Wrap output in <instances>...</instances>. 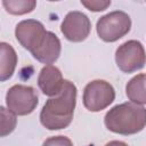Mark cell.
Segmentation results:
<instances>
[{
  "label": "cell",
  "instance_id": "30bf717a",
  "mask_svg": "<svg viewBox=\"0 0 146 146\" xmlns=\"http://www.w3.org/2000/svg\"><path fill=\"white\" fill-rule=\"evenodd\" d=\"M60 50H62V44L58 36L55 33L48 31L44 42L36 51L32 54V56L40 63L51 65L58 59L60 55Z\"/></svg>",
  "mask_w": 146,
  "mask_h": 146
},
{
  "label": "cell",
  "instance_id": "9a60e30c",
  "mask_svg": "<svg viewBox=\"0 0 146 146\" xmlns=\"http://www.w3.org/2000/svg\"><path fill=\"white\" fill-rule=\"evenodd\" d=\"M42 146H73V143L66 136H52L47 138Z\"/></svg>",
  "mask_w": 146,
  "mask_h": 146
},
{
  "label": "cell",
  "instance_id": "8992f818",
  "mask_svg": "<svg viewBox=\"0 0 146 146\" xmlns=\"http://www.w3.org/2000/svg\"><path fill=\"white\" fill-rule=\"evenodd\" d=\"M117 67L124 73H133L141 70L146 64V52L141 42L128 40L117 47L115 51Z\"/></svg>",
  "mask_w": 146,
  "mask_h": 146
},
{
  "label": "cell",
  "instance_id": "5b68a950",
  "mask_svg": "<svg viewBox=\"0 0 146 146\" xmlns=\"http://www.w3.org/2000/svg\"><path fill=\"white\" fill-rule=\"evenodd\" d=\"M39 97L31 86L15 84L6 94V106L16 115L31 114L38 106Z\"/></svg>",
  "mask_w": 146,
  "mask_h": 146
},
{
  "label": "cell",
  "instance_id": "7a4b0ae2",
  "mask_svg": "<svg viewBox=\"0 0 146 146\" xmlns=\"http://www.w3.org/2000/svg\"><path fill=\"white\" fill-rule=\"evenodd\" d=\"M104 123L114 133L135 135L146 127V108L133 103L115 105L105 114Z\"/></svg>",
  "mask_w": 146,
  "mask_h": 146
},
{
  "label": "cell",
  "instance_id": "3957f363",
  "mask_svg": "<svg viewBox=\"0 0 146 146\" xmlns=\"http://www.w3.org/2000/svg\"><path fill=\"white\" fill-rule=\"evenodd\" d=\"M131 29L130 16L122 10H114L102 16L96 24L98 36L105 42H115Z\"/></svg>",
  "mask_w": 146,
  "mask_h": 146
},
{
  "label": "cell",
  "instance_id": "2e32d148",
  "mask_svg": "<svg viewBox=\"0 0 146 146\" xmlns=\"http://www.w3.org/2000/svg\"><path fill=\"white\" fill-rule=\"evenodd\" d=\"M81 5L84 6L90 11H103L107 9L111 6V1H104V0H90V1H81Z\"/></svg>",
  "mask_w": 146,
  "mask_h": 146
},
{
  "label": "cell",
  "instance_id": "4fadbf2b",
  "mask_svg": "<svg viewBox=\"0 0 146 146\" xmlns=\"http://www.w3.org/2000/svg\"><path fill=\"white\" fill-rule=\"evenodd\" d=\"M2 6L11 15H24L34 10L36 1L34 0H3Z\"/></svg>",
  "mask_w": 146,
  "mask_h": 146
},
{
  "label": "cell",
  "instance_id": "9c48e42d",
  "mask_svg": "<svg viewBox=\"0 0 146 146\" xmlns=\"http://www.w3.org/2000/svg\"><path fill=\"white\" fill-rule=\"evenodd\" d=\"M64 81L60 70L54 65L43 66L38 76V86L40 90L49 97L57 96L62 91Z\"/></svg>",
  "mask_w": 146,
  "mask_h": 146
},
{
  "label": "cell",
  "instance_id": "277c9868",
  "mask_svg": "<svg viewBox=\"0 0 146 146\" xmlns=\"http://www.w3.org/2000/svg\"><path fill=\"white\" fill-rule=\"evenodd\" d=\"M115 99L113 86L105 80H92L84 87L83 105L90 112H100L108 107Z\"/></svg>",
  "mask_w": 146,
  "mask_h": 146
},
{
  "label": "cell",
  "instance_id": "e0dca14e",
  "mask_svg": "<svg viewBox=\"0 0 146 146\" xmlns=\"http://www.w3.org/2000/svg\"><path fill=\"white\" fill-rule=\"evenodd\" d=\"M105 146H129V145L121 140H112V141H108Z\"/></svg>",
  "mask_w": 146,
  "mask_h": 146
},
{
  "label": "cell",
  "instance_id": "52a82bcc",
  "mask_svg": "<svg viewBox=\"0 0 146 146\" xmlns=\"http://www.w3.org/2000/svg\"><path fill=\"white\" fill-rule=\"evenodd\" d=\"M48 31L36 19H24L16 25L15 36L21 46L31 54L36 51L46 40Z\"/></svg>",
  "mask_w": 146,
  "mask_h": 146
},
{
  "label": "cell",
  "instance_id": "6da1fadb",
  "mask_svg": "<svg viewBox=\"0 0 146 146\" xmlns=\"http://www.w3.org/2000/svg\"><path fill=\"white\" fill-rule=\"evenodd\" d=\"M76 105V87L70 80L64 81L62 91L49 98L41 112L40 122L48 130H60L70 125Z\"/></svg>",
  "mask_w": 146,
  "mask_h": 146
},
{
  "label": "cell",
  "instance_id": "ba28073f",
  "mask_svg": "<svg viewBox=\"0 0 146 146\" xmlns=\"http://www.w3.org/2000/svg\"><path fill=\"white\" fill-rule=\"evenodd\" d=\"M90 31L91 22L89 17L78 10L67 13L60 25V32L68 41L72 42H81L86 40L89 36Z\"/></svg>",
  "mask_w": 146,
  "mask_h": 146
},
{
  "label": "cell",
  "instance_id": "7c38bea8",
  "mask_svg": "<svg viewBox=\"0 0 146 146\" xmlns=\"http://www.w3.org/2000/svg\"><path fill=\"white\" fill-rule=\"evenodd\" d=\"M125 95L131 103L146 105V75L140 73L130 79L125 86Z\"/></svg>",
  "mask_w": 146,
  "mask_h": 146
},
{
  "label": "cell",
  "instance_id": "5bb4252c",
  "mask_svg": "<svg viewBox=\"0 0 146 146\" xmlns=\"http://www.w3.org/2000/svg\"><path fill=\"white\" fill-rule=\"evenodd\" d=\"M0 112H1V137H6L7 135L11 133L16 128L17 119H16V114H14L3 106L0 107Z\"/></svg>",
  "mask_w": 146,
  "mask_h": 146
},
{
  "label": "cell",
  "instance_id": "8fae6325",
  "mask_svg": "<svg viewBox=\"0 0 146 146\" xmlns=\"http://www.w3.org/2000/svg\"><path fill=\"white\" fill-rule=\"evenodd\" d=\"M0 80L5 82L10 79L17 65V54L15 49L7 42L0 43Z\"/></svg>",
  "mask_w": 146,
  "mask_h": 146
}]
</instances>
